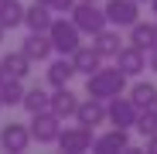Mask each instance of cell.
<instances>
[{
  "label": "cell",
  "instance_id": "8fae6325",
  "mask_svg": "<svg viewBox=\"0 0 157 154\" xmlns=\"http://www.w3.org/2000/svg\"><path fill=\"white\" fill-rule=\"evenodd\" d=\"M116 65L126 72V75H140L147 69V51H140L137 45H123L120 55H116Z\"/></svg>",
  "mask_w": 157,
  "mask_h": 154
},
{
  "label": "cell",
  "instance_id": "cb8c5ba5",
  "mask_svg": "<svg viewBox=\"0 0 157 154\" xmlns=\"http://www.w3.org/2000/svg\"><path fill=\"white\" fill-rule=\"evenodd\" d=\"M133 130H137L140 137H154V134H157V110H140Z\"/></svg>",
  "mask_w": 157,
  "mask_h": 154
},
{
  "label": "cell",
  "instance_id": "7402d4cb",
  "mask_svg": "<svg viewBox=\"0 0 157 154\" xmlns=\"http://www.w3.org/2000/svg\"><path fill=\"white\" fill-rule=\"evenodd\" d=\"M130 99H133L137 110H154V103H157V86H154V82H137L133 89H130Z\"/></svg>",
  "mask_w": 157,
  "mask_h": 154
},
{
  "label": "cell",
  "instance_id": "7c38bea8",
  "mask_svg": "<svg viewBox=\"0 0 157 154\" xmlns=\"http://www.w3.org/2000/svg\"><path fill=\"white\" fill-rule=\"evenodd\" d=\"M72 65H75V72L92 75L96 69H102V55L96 51V45H78V48L72 51Z\"/></svg>",
  "mask_w": 157,
  "mask_h": 154
},
{
  "label": "cell",
  "instance_id": "4316f807",
  "mask_svg": "<svg viewBox=\"0 0 157 154\" xmlns=\"http://www.w3.org/2000/svg\"><path fill=\"white\" fill-rule=\"evenodd\" d=\"M147 151H154V154H157V134H154V137H147Z\"/></svg>",
  "mask_w": 157,
  "mask_h": 154
},
{
  "label": "cell",
  "instance_id": "9c48e42d",
  "mask_svg": "<svg viewBox=\"0 0 157 154\" xmlns=\"http://www.w3.org/2000/svg\"><path fill=\"white\" fill-rule=\"evenodd\" d=\"M21 51H24L31 62H44V58H51L55 45H51V34H48V31H31L28 38H24Z\"/></svg>",
  "mask_w": 157,
  "mask_h": 154
},
{
  "label": "cell",
  "instance_id": "8992f818",
  "mask_svg": "<svg viewBox=\"0 0 157 154\" xmlns=\"http://www.w3.org/2000/svg\"><path fill=\"white\" fill-rule=\"evenodd\" d=\"M58 134H62V116H55L51 110L31 116V137H34L38 144H55Z\"/></svg>",
  "mask_w": 157,
  "mask_h": 154
},
{
  "label": "cell",
  "instance_id": "e0dca14e",
  "mask_svg": "<svg viewBox=\"0 0 157 154\" xmlns=\"http://www.w3.org/2000/svg\"><path fill=\"white\" fill-rule=\"evenodd\" d=\"M51 14H55L51 7H44V4H38V0H34V7L24 10V28H28V31H48L51 21H55Z\"/></svg>",
  "mask_w": 157,
  "mask_h": 154
},
{
  "label": "cell",
  "instance_id": "7a4b0ae2",
  "mask_svg": "<svg viewBox=\"0 0 157 154\" xmlns=\"http://www.w3.org/2000/svg\"><path fill=\"white\" fill-rule=\"evenodd\" d=\"M72 21L78 24L82 34H99L102 28H109V17H106V7H96L92 0H78L72 7Z\"/></svg>",
  "mask_w": 157,
  "mask_h": 154
},
{
  "label": "cell",
  "instance_id": "d4e9b609",
  "mask_svg": "<svg viewBox=\"0 0 157 154\" xmlns=\"http://www.w3.org/2000/svg\"><path fill=\"white\" fill-rule=\"evenodd\" d=\"M38 4H44V7H51L55 14H72V7L78 4V0H38Z\"/></svg>",
  "mask_w": 157,
  "mask_h": 154
},
{
  "label": "cell",
  "instance_id": "484cf974",
  "mask_svg": "<svg viewBox=\"0 0 157 154\" xmlns=\"http://www.w3.org/2000/svg\"><path fill=\"white\" fill-rule=\"evenodd\" d=\"M147 69H150V72H157V45L147 51Z\"/></svg>",
  "mask_w": 157,
  "mask_h": 154
},
{
  "label": "cell",
  "instance_id": "83f0119b",
  "mask_svg": "<svg viewBox=\"0 0 157 154\" xmlns=\"http://www.w3.org/2000/svg\"><path fill=\"white\" fill-rule=\"evenodd\" d=\"M4 34H7V28H4V24H0V41H4Z\"/></svg>",
  "mask_w": 157,
  "mask_h": 154
},
{
  "label": "cell",
  "instance_id": "603a6c76",
  "mask_svg": "<svg viewBox=\"0 0 157 154\" xmlns=\"http://www.w3.org/2000/svg\"><path fill=\"white\" fill-rule=\"evenodd\" d=\"M0 99H4V106H21V99H24L21 79H4L0 82Z\"/></svg>",
  "mask_w": 157,
  "mask_h": 154
},
{
  "label": "cell",
  "instance_id": "f546056e",
  "mask_svg": "<svg viewBox=\"0 0 157 154\" xmlns=\"http://www.w3.org/2000/svg\"><path fill=\"white\" fill-rule=\"evenodd\" d=\"M4 79H7V75H4V65H0V82H4Z\"/></svg>",
  "mask_w": 157,
  "mask_h": 154
},
{
  "label": "cell",
  "instance_id": "5b68a950",
  "mask_svg": "<svg viewBox=\"0 0 157 154\" xmlns=\"http://www.w3.org/2000/svg\"><path fill=\"white\" fill-rule=\"evenodd\" d=\"M137 106H133V99L130 96H113V99H106V116H109V123L113 127H123V130H130V127L137 123Z\"/></svg>",
  "mask_w": 157,
  "mask_h": 154
},
{
  "label": "cell",
  "instance_id": "ba28073f",
  "mask_svg": "<svg viewBox=\"0 0 157 154\" xmlns=\"http://www.w3.org/2000/svg\"><path fill=\"white\" fill-rule=\"evenodd\" d=\"M31 140H34V137H31V127H24V123H7L4 130H0V147H4V151H14V154L28 151Z\"/></svg>",
  "mask_w": 157,
  "mask_h": 154
},
{
  "label": "cell",
  "instance_id": "4dcf8cb0",
  "mask_svg": "<svg viewBox=\"0 0 157 154\" xmlns=\"http://www.w3.org/2000/svg\"><path fill=\"white\" fill-rule=\"evenodd\" d=\"M0 106H4V99H0Z\"/></svg>",
  "mask_w": 157,
  "mask_h": 154
},
{
  "label": "cell",
  "instance_id": "ac0fdd59",
  "mask_svg": "<svg viewBox=\"0 0 157 154\" xmlns=\"http://www.w3.org/2000/svg\"><path fill=\"white\" fill-rule=\"evenodd\" d=\"M0 65H4L7 79H24V75L31 72V58L24 55V51H7V55L0 58Z\"/></svg>",
  "mask_w": 157,
  "mask_h": 154
},
{
  "label": "cell",
  "instance_id": "277c9868",
  "mask_svg": "<svg viewBox=\"0 0 157 154\" xmlns=\"http://www.w3.org/2000/svg\"><path fill=\"white\" fill-rule=\"evenodd\" d=\"M65 154H86V151H92V144H96V137H92V127H65V130L58 134V140H55Z\"/></svg>",
  "mask_w": 157,
  "mask_h": 154
},
{
  "label": "cell",
  "instance_id": "2e32d148",
  "mask_svg": "<svg viewBox=\"0 0 157 154\" xmlns=\"http://www.w3.org/2000/svg\"><path fill=\"white\" fill-rule=\"evenodd\" d=\"M72 75H75V65H72V55H62L48 65V86L51 89H62L72 82Z\"/></svg>",
  "mask_w": 157,
  "mask_h": 154
},
{
  "label": "cell",
  "instance_id": "3957f363",
  "mask_svg": "<svg viewBox=\"0 0 157 154\" xmlns=\"http://www.w3.org/2000/svg\"><path fill=\"white\" fill-rule=\"evenodd\" d=\"M48 34H51V45H55V51L58 55H72V51L82 45V31H78V24L68 17H55L51 21V28H48Z\"/></svg>",
  "mask_w": 157,
  "mask_h": 154
},
{
  "label": "cell",
  "instance_id": "ffe728a7",
  "mask_svg": "<svg viewBox=\"0 0 157 154\" xmlns=\"http://www.w3.org/2000/svg\"><path fill=\"white\" fill-rule=\"evenodd\" d=\"M24 7L21 0H0V24H4L7 31H14V28H21L24 24Z\"/></svg>",
  "mask_w": 157,
  "mask_h": 154
},
{
  "label": "cell",
  "instance_id": "9a60e30c",
  "mask_svg": "<svg viewBox=\"0 0 157 154\" xmlns=\"http://www.w3.org/2000/svg\"><path fill=\"white\" fill-rule=\"evenodd\" d=\"M92 45H96V51H99V55L102 58H116L120 55V28H113V24H109V28H102L99 34H92Z\"/></svg>",
  "mask_w": 157,
  "mask_h": 154
},
{
  "label": "cell",
  "instance_id": "44dd1931",
  "mask_svg": "<svg viewBox=\"0 0 157 154\" xmlns=\"http://www.w3.org/2000/svg\"><path fill=\"white\" fill-rule=\"evenodd\" d=\"M21 106L28 110L31 116L34 113H44V110H51V93H44V89H24V99H21Z\"/></svg>",
  "mask_w": 157,
  "mask_h": 154
},
{
  "label": "cell",
  "instance_id": "4fadbf2b",
  "mask_svg": "<svg viewBox=\"0 0 157 154\" xmlns=\"http://www.w3.org/2000/svg\"><path fill=\"white\" fill-rule=\"evenodd\" d=\"M78 103H82V99H78L68 86H62V89H55V93H51V113H55V116H62V120H68V116H75Z\"/></svg>",
  "mask_w": 157,
  "mask_h": 154
},
{
  "label": "cell",
  "instance_id": "30bf717a",
  "mask_svg": "<svg viewBox=\"0 0 157 154\" xmlns=\"http://www.w3.org/2000/svg\"><path fill=\"white\" fill-rule=\"evenodd\" d=\"M75 120L82 123V127H92V130H96L99 123H106V120H109V116H106V103L96 99V96L82 99V103H78V110H75Z\"/></svg>",
  "mask_w": 157,
  "mask_h": 154
},
{
  "label": "cell",
  "instance_id": "52a82bcc",
  "mask_svg": "<svg viewBox=\"0 0 157 154\" xmlns=\"http://www.w3.org/2000/svg\"><path fill=\"white\" fill-rule=\"evenodd\" d=\"M106 17L113 28H133L140 21V4L137 0H106Z\"/></svg>",
  "mask_w": 157,
  "mask_h": 154
},
{
  "label": "cell",
  "instance_id": "5bb4252c",
  "mask_svg": "<svg viewBox=\"0 0 157 154\" xmlns=\"http://www.w3.org/2000/svg\"><path fill=\"white\" fill-rule=\"evenodd\" d=\"M92 151H99V154H109V151H130V130H123V127H113L109 134L96 137Z\"/></svg>",
  "mask_w": 157,
  "mask_h": 154
},
{
  "label": "cell",
  "instance_id": "f1b7e54d",
  "mask_svg": "<svg viewBox=\"0 0 157 154\" xmlns=\"http://www.w3.org/2000/svg\"><path fill=\"white\" fill-rule=\"evenodd\" d=\"M150 10H154V14H157V0H150Z\"/></svg>",
  "mask_w": 157,
  "mask_h": 154
},
{
  "label": "cell",
  "instance_id": "1f68e13d",
  "mask_svg": "<svg viewBox=\"0 0 157 154\" xmlns=\"http://www.w3.org/2000/svg\"><path fill=\"white\" fill-rule=\"evenodd\" d=\"M92 4H99V0H92Z\"/></svg>",
  "mask_w": 157,
  "mask_h": 154
},
{
  "label": "cell",
  "instance_id": "d6a6232c",
  "mask_svg": "<svg viewBox=\"0 0 157 154\" xmlns=\"http://www.w3.org/2000/svg\"><path fill=\"white\" fill-rule=\"evenodd\" d=\"M137 4H144V0H137Z\"/></svg>",
  "mask_w": 157,
  "mask_h": 154
},
{
  "label": "cell",
  "instance_id": "836d02e7",
  "mask_svg": "<svg viewBox=\"0 0 157 154\" xmlns=\"http://www.w3.org/2000/svg\"><path fill=\"white\" fill-rule=\"evenodd\" d=\"M154 110H157V103H154Z\"/></svg>",
  "mask_w": 157,
  "mask_h": 154
},
{
  "label": "cell",
  "instance_id": "6da1fadb",
  "mask_svg": "<svg viewBox=\"0 0 157 154\" xmlns=\"http://www.w3.org/2000/svg\"><path fill=\"white\" fill-rule=\"evenodd\" d=\"M126 79L130 75L116 65V69H96L92 75H86V96H96V99H113V96H123L126 89Z\"/></svg>",
  "mask_w": 157,
  "mask_h": 154
},
{
  "label": "cell",
  "instance_id": "d6986e66",
  "mask_svg": "<svg viewBox=\"0 0 157 154\" xmlns=\"http://www.w3.org/2000/svg\"><path fill=\"white\" fill-rule=\"evenodd\" d=\"M130 45H137L140 51H150L157 45V24H147V21H137L130 28Z\"/></svg>",
  "mask_w": 157,
  "mask_h": 154
}]
</instances>
